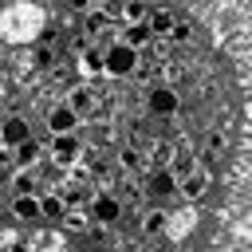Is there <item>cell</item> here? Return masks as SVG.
Instances as JSON below:
<instances>
[{"mask_svg":"<svg viewBox=\"0 0 252 252\" xmlns=\"http://www.w3.org/2000/svg\"><path fill=\"white\" fill-rule=\"evenodd\" d=\"M134 63H138V51L134 47H126V43H110L106 47V75L122 79V75L134 71Z\"/></svg>","mask_w":252,"mask_h":252,"instance_id":"6da1fadb","label":"cell"},{"mask_svg":"<svg viewBox=\"0 0 252 252\" xmlns=\"http://www.w3.org/2000/svg\"><path fill=\"white\" fill-rule=\"evenodd\" d=\"M0 138H4V146H8V150L24 146V142L32 138V126H28V118H20V114H8V118H4V130H0Z\"/></svg>","mask_w":252,"mask_h":252,"instance_id":"7a4b0ae2","label":"cell"},{"mask_svg":"<svg viewBox=\"0 0 252 252\" xmlns=\"http://www.w3.org/2000/svg\"><path fill=\"white\" fill-rule=\"evenodd\" d=\"M75 122H79V114H75L71 106H51V110H47V130H51L55 138L71 134V130H75Z\"/></svg>","mask_w":252,"mask_h":252,"instance_id":"3957f363","label":"cell"},{"mask_svg":"<svg viewBox=\"0 0 252 252\" xmlns=\"http://www.w3.org/2000/svg\"><path fill=\"white\" fill-rule=\"evenodd\" d=\"M177 189H181V181H177V173H173V169H158V173L150 177V197H158V201L173 197Z\"/></svg>","mask_w":252,"mask_h":252,"instance_id":"277c9868","label":"cell"},{"mask_svg":"<svg viewBox=\"0 0 252 252\" xmlns=\"http://www.w3.org/2000/svg\"><path fill=\"white\" fill-rule=\"evenodd\" d=\"M177 106H181V98H177L173 87H154V91H150V110H154V114H173Z\"/></svg>","mask_w":252,"mask_h":252,"instance_id":"5b68a950","label":"cell"},{"mask_svg":"<svg viewBox=\"0 0 252 252\" xmlns=\"http://www.w3.org/2000/svg\"><path fill=\"white\" fill-rule=\"evenodd\" d=\"M51 158H55L59 165H71V161L79 158V138H75V134L55 138V142H51Z\"/></svg>","mask_w":252,"mask_h":252,"instance_id":"8992f818","label":"cell"},{"mask_svg":"<svg viewBox=\"0 0 252 252\" xmlns=\"http://www.w3.org/2000/svg\"><path fill=\"white\" fill-rule=\"evenodd\" d=\"M12 217H16V220H43V201H35V197H16V201H12Z\"/></svg>","mask_w":252,"mask_h":252,"instance_id":"52a82bcc","label":"cell"},{"mask_svg":"<svg viewBox=\"0 0 252 252\" xmlns=\"http://www.w3.org/2000/svg\"><path fill=\"white\" fill-rule=\"evenodd\" d=\"M91 217L110 224V220H118V217H122V205H118L114 197H106V193H102V197H94V205H91Z\"/></svg>","mask_w":252,"mask_h":252,"instance_id":"ba28073f","label":"cell"},{"mask_svg":"<svg viewBox=\"0 0 252 252\" xmlns=\"http://www.w3.org/2000/svg\"><path fill=\"white\" fill-rule=\"evenodd\" d=\"M146 28H150V35H165V32L173 35V32H177V24H173V12H169V8H154V16H150V24H146Z\"/></svg>","mask_w":252,"mask_h":252,"instance_id":"9c48e42d","label":"cell"},{"mask_svg":"<svg viewBox=\"0 0 252 252\" xmlns=\"http://www.w3.org/2000/svg\"><path fill=\"white\" fill-rule=\"evenodd\" d=\"M205 189H209V173H189V177L181 181V193H185L189 201H201Z\"/></svg>","mask_w":252,"mask_h":252,"instance_id":"30bf717a","label":"cell"},{"mask_svg":"<svg viewBox=\"0 0 252 252\" xmlns=\"http://www.w3.org/2000/svg\"><path fill=\"white\" fill-rule=\"evenodd\" d=\"M150 39H154V35H150V28H146V24H134V28H122V43H126V47H134V51H138V47H146Z\"/></svg>","mask_w":252,"mask_h":252,"instance_id":"8fae6325","label":"cell"},{"mask_svg":"<svg viewBox=\"0 0 252 252\" xmlns=\"http://www.w3.org/2000/svg\"><path fill=\"white\" fill-rule=\"evenodd\" d=\"M39 154H43V146H39V142H35V138H28V142H24V146H16V150H12V158H16V161H20V165H24V169H28V165H32V161H35V158H39Z\"/></svg>","mask_w":252,"mask_h":252,"instance_id":"7c38bea8","label":"cell"},{"mask_svg":"<svg viewBox=\"0 0 252 252\" xmlns=\"http://www.w3.org/2000/svg\"><path fill=\"white\" fill-rule=\"evenodd\" d=\"M150 16H154V8H150V4H138V0H134V4H126V20H130V28H134V24H142V20L150 24Z\"/></svg>","mask_w":252,"mask_h":252,"instance_id":"4fadbf2b","label":"cell"},{"mask_svg":"<svg viewBox=\"0 0 252 252\" xmlns=\"http://www.w3.org/2000/svg\"><path fill=\"white\" fill-rule=\"evenodd\" d=\"M67 217V205L59 197H43V220H63Z\"/></svg>","mask_w":252,"mask_h":252,"instance_id":"5bb4252c","label":"cell"},{"mask_svg":"<svg viewBox=\"0 0 252 252\" xmlns=\"http://www.w3.org/2000/svg\"><path fill=\"white\" fill-rule=\"evenodd\" d=\"M83 67H87L91 75H94V71H106V51H94V47H91V51L83 55Z\"/></svg>","mask_w":252,"mask_h":252,"instance_id":"9a60e30c","label":"cell"},{"mask_svg":"<svg viewBox=\"0 0 252 252\" xmlns=\"http://www.w3.org/2000/svg\"><path fill=\"white\" fill-rule=\"evenodd\" d=\"M67 106H71L75 114H91V106H94V102H91V91H75V98H71Z\"/></svg>","mask_w":252,"mask_h":252,"instance_id":"2e32d148","label":"cell"},{"mask_svg":"<svg viewBox=\"0 0 252 252\" xmlns=\"http://www.w3.org/2000/svg\"><path fill=\"white\" fill-rule=\"evenodd\" d=\"M12 189H16V193H20V197H32V193H35V177H32V173H28V169H24V173H20V177H16V185H12Z\"/></svg>","mask_w":252,"mask_h":252,"instance_id":"e0dca14e","label":"cell"},{"mask_svg":"<svg viewBox=\"0 0 252 252\" xmlns=\"http://www.w3.org/2000/svg\"><path fill=\"white\" fill-rule=\"evenodd\" d=\"M224 150V138L220 134H209V142H205V161H213V154H220Z\"/></svg>","mask_w":252,"mask_h":252,"instance_id":"ac0fdd59","label":"cell"},{"mask_svg":"<svg viewBox=\"0 0 252 252\" xmlns=\"http://www.w3.org/2000/svg\"><path fill=\"white\" fill-rule=\"evenodd\" d=\"M161 224H165V213H150L146 217V232H158Z\"/></svg>","mask_w":252,"mask_h":252,"instance_id":"d6986e66","label":"cell"},{"mask_svg":"<svg viewBox=\"0 0 252 252\" xmlns=\"http://www.w3.org/2000/svg\"><path fill=\"white\" fill-rule=\"evenodd\" d=\"M146 252H150V248H146Z\"/></svg>","mask_w":252,"mask_h":252,"instance_id":"ffe728a7","label":"cell"}]
</instances>
